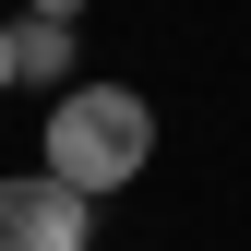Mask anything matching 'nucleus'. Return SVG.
<instances>
[{
  "label": "nucleus",
  "mask_w": 251,
  "mask_h": 251,
  "mask_svg": "<svg viewBox=\"0 0 251 251\" xmlns=\"http://www.w3.org/2000/svg\"><path fill=\"white\" fill-rule=\"evenodd\" d=\"M36 12H48V24H72V12H84V0H36Z\"/></svg>",
  "instance_id": "nucleus-5"
},
{
  "label": "nucleus",
  "mask_w": 251,
  "mask_h": 251,
  "mask_svg": "<svg viewBox=\"0 0 251 251\" xmlns=\"http://www.w3.org/2000/svg\"><path fill=\"white\" fill-rule=\"evenodd\" d=\"M0 96H12V24H0Z\"/></svg>",
  "instance_id": "nucleus-4"
},
{
  "label": "nucleus",
  "mask_w": 251,
  "mask_h": 251,
  "mask_svg": "<svg viewBox=\"0 0 251 251\" xmlns=\"http://www.w3.org/2000/svg\"><path fill=\"white\" fill-rule=\"evenodd\" d=\"M0 251H96V203L48 168L0 179Z\"/></svg>",
  "instance_id": "nucleus-2"
},
{
  "label": "nucleus",
  "mask_w": 251,
  "mask_h": 251,
  "mask_svg": "<svg viewBox=\"0 0 251 251\" xmlns=\"http://www.w3.org/2000/svg\"><path fill=\"white\" fill-rule=\"evenodd\" d=\"M72 48H84V36H72V24H48V12H36V24H12V84L60 96V84H72Z\"/></svg>",
  "instance_id": "nucleus-3"
},
{
  "label": "nucleus",
  "mask_w": 251,
  "mask_h": 251,
  "mask_svg": "<svg viewBox=\"0 0 251 251\" xmlns=\"http://www.w3.org/2000/svg\"><path fill=\"white\" fill-rule=\"evenodd\" d=\"M36 168L72 179L84 203L132 192V179L155 168V108L132 96V84H60V96H48V132H36Z\"/></svg>",
  "instance_id": "nucleus-1"
}]
</instances>
